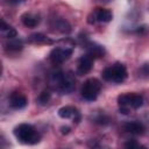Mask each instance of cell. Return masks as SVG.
<instances>
[{
  "instance_id": "obj_1",
  "label": "cell",
  "mask_w": 149,
  "mask_h": 149,
  "mask_svg": "<svg viewBox=\"0 0 149 149\" xmlns=\"http://www.w3.org/2000/svg\"><path fill=\"white\" fill-rule=\"evenodd\" d=\"M49 85L52 90L62 94H68L74 90V76L71 72H64L59 70L54 71L49 76Z\"/></svg>"
},
{
  "instance_id": "obj_2",
  "label": "cell",
  "mask_w": 149,
  "mask_h": 149,
  "mask_svg": "<svg viewBox=\"0 0 149 149\" xmlns=\"http://www.w3.org/2000/svg\"><path fill=\"white\" fill-rule=\"evenodd\" d=\"M14 135L16 136L17 141L24 144H36L41 140V134L37 129L29 125V123H21L15 127Z\"/></svg>"
},
{
  "instance_id": "obj_3",
  "label": "cell",
  "mask_w": 149,
  "mask_h": 149,
  "mask_svg": "<svg viewBox=\"0 0 149 149\" xmlns=\"http://www.w3.org/2000/svg\"><path fill=\"white\" fill-rule=\"evenodd\" d=\"M118 104L122 114H129L130 111L137 109L143 105V97L137 93H125L118 97Z\"/></svg>"
},
{
  "instance_id": "obj_4",
  "label": "cell",
  "mask_w": 149,
  "mask_h": 149,
  "mask_svg": "<svg viewBox=\"0 0 149 149\" xmlns=\"http://www.w3.org/2000/svg\"><path fill=\"white\" fill-rule=\"evenodd\" d=\"M102 78L107 81L111 83H115V84H120L122 83L128 73H127V69L122 63H114L109 66H107L104 71H102Z\"/></svg>"
},
{
  "instance_id": "obj_5",
  "label": "cell",
  "mask_w": 149,
  "mask_h": 149,
  "mask_svg": "<svg viewBox=\"0 0 149 149\" xmlns=\"http://www.w3.org/2000/svg\"><path fill=\"white\" fill-rule=\"evenodd\" d=\"M101 90V83L97 78H88L84 81L80 93L81 97L87 101H93L97 99Z\"/></svg>"
},
{
  "instance_id": "obj_6",
  "label": "cell",
  "mask_w": 149,
  "mask_h": 149,
  "mask_svg": "<svg viewBox=\"0 0 149 149\" xmlns=\"http://www.w3.org/2000/svg\"><path fill=\"white\" fill-rule=\"evenodd\" d=\"M73 52V48L72 45H58L56 48H54L49 55V58L51 61L52 64L58 65V64H63L64 62H66Z\"/></svg>"
},
{
  "instance_id": "obj_7",
  "label": "cell",
  "mask_w": 149,
  "mask_h": 149,
  "mask_svg": "<svg viewBox=\"0 0 149 149\" xmlns=\"http://www.w3.org/2000/svg\"><path fill=\"white\" fill-rule=\"evenodd\" d=\"M8 101H9L10 107L12 108H15V109H21V108L26 107L27 104H28L27 97L23 93L19 92V91L12 92L9 94V97H8Z\"/></svg>"
},
{
  "instance_id": "obj_8",
  "label": "cell",
  "mask_w": 149,
  "mask_h": 149,
  "mask_svg": "<svg viewBox=\"0 0 149 149\" xmlns=\"http://www.w3.org/2000/svg\"><path fill=\"white\" fill-rule=\"evenodd\" d=\"M85 49H86V55L88 57H91L92 59L104 57V55H105V48L95 42H86Z\"/></svg>"
},
{
  "instance_id": "obj_9",
  "label": "cell",
  "mask_w": 149,
  "mask_h": 149,
  "mask_svg": "<svg viewBox=\"0 0 149 149\" xmlns=\"http://www.w3.org/2000/svg\"><path fill=\"white\" fill-rule=\"evenodd\" d=\"M92 66H93V59L87 55H83L77 62V73L79 76L86 74L91 71Z\"/></svg>"
},
{
  "instance_id": "obj_10",
  "label": "cell",
  "mask_w": 149,
  "mask_h": 149,
  "mask_svg": "<svg viewBox=\"0 0 149 149\" xmlns=\"http://www.w3.org/2000/svg\"><path fill=\"white\" fill-rule=\"evenodd\" d=\"M58 115L63 119H72L76 122H78L79 119H80V114H79L78 109L72 107V106H64V107L59 108L58 109Z\"/></svg>"
},
{
  "instance_id": "obj_11",
  "label": "cell",
  "mask_w": 149,
  "mask_h": 149,
  "mask_svg": "<svg viewBox=\"0 0 149 149\" xmlns=\"http://www.w3.org/2000/svg\"><path fill=\"white\" fill-rule=\"evenodd\" d=\"M21 21H22V23H23L26 27H28V28H34V27H36V26L40 23L41 16H40V14L34 13V12H26L24 14H22Z\"/></svg>"
},
{
  "instance_id": "obj_12",
  "label": "cell",
  "mask_w": 149,
  "mask_h": 149,
  "mask_svg": "<svg viewBox=\"0 0 149 149\" xmlns=\"http://www.w3.org/2000/svg\"><path fill=\"white\" fill-rule=\"evenodd\" d=\"M123 129L127 133L134 134V135H142L146 132V127L140 121H128L123 125Z\"/></svg>"
},
{
  "instance_id": "obj_13",
  "label": "cell",
  "mask_w": 149,
  "mask_h": 149,
  "mask_svg": "<svg viewBox=\"0 0 149 149\" xmlns=\"http://www.w3.org/2000/svg\"><path fill=\"white\" fill-rule=\"evenodd\" d=\"M50 27L52 28L54 31H58V33H63V34H66L71 30V27H70L69 22L64 19H61V17L52 19L51 23H50Z\"/></svg>"
},
{
  "instance_id": "obj_14",
  "label": "cell",
  "mask_w": 149,
  "mask_h": 149,
  "mask_svg": "<svg viewBox=\"0 0 149 149\" xmlns=\"http://www.w3.org/2000/svg\"><path fill=\"white\" fill-rule=\"evenodd\" d=\"M93 15H94V19L99 22H109L113 17L112 12L106 8H95Z\"/></svg>"
},
{
  "instance_id": "obj_15",
  "label": "cell",
  "mask_w": 149,
  "mask_h": 149,
  "mask_svg": "<svg viewBox=\"0 0 149 149\" xmlns=\"http://www.w3.org/2000/svg\"><path fill=\"white\" fill-rule=\"evenodd\" d=\"M0 31H1V35L8 40H13V38H16L17 37V31L9 24H7L3 20H1V24H0Z\"/></svg>"
},
{
  "instance_id": "obj_16",
  "label": "cell",
  "mask_w": 149,
  "mask_h": 149,
  "mask_svg": "<svg viewBox=\"0 0 149 149\" xmlns=\"http://www.w3.org/2000/svg\"><path fill=\"white\" fill-rule=\"evenodd\" d=\"M28 41L30 43H34V44H51L54 41L50 40L48 36H45L44 34H41V33H36V34H31L29 37H28Z\"/></svg>"
},
{
  "instance_id": "obj_17",
  "label": "cell",
  "mask_w": 149,
  "mask_h": 149,
  "mask_svg": "<svg viewBox=\"0 0 149 149\" xmlns=\"http://www.w3.org/2000/svg\"><path fill=\"white\" fill-rule=\"evenodd\" d=\"M6 47H7V49H9V50L17 51V50L22 49V41L19 40L17 37H16V38H13V40H8V42L6 43Z\"/></svg>"
},
{
  "instance_id": "obj_18",
  "label": "cell",
  "mask_w": 149,
  "mask_h": 149,
  "mask_svg": "<svg viewBox=\"0 0 149 149\" xmlns=\"http://www.w3.org/2000/svg\"><path fill=\"white\" fill-rule=\"evenodd\" d=\"M125 149H147L143 144H140L135 140H128L125 144Z\"/></svg>"
},
{
  "instance_id": "obj_19",
  "label": "cell",
  "mask_w": 149,
  "mask_h": 149,
  "mask_svg": "<svg viewBox=\"0 0 149 149\" xmlns=\"http://www.w3.org/2000/svg\"><path fill=\"white\" fill-rule=\"evenodd\" d=\"M50 97H51V95H50V93H49L48 91H43V92L40 93L37 100H38V102H40L41 105H45V104L50 100Z\"/></svg>"
},
{
  "instance_id": "obj_20",
  "label": "cell",
  "mask_w": 149,
  "mask_h": 149,
  "mask_svg": "<svg viewBox=\"0 0 149 149\" xmlns=\"http://www.w3.org/2000/svg\"><path fill=\"white\" fill-rule=\"evenodd\" d=\"M139 73H140L141 76H143V77L149 76V64H148V63H147V64H143V65L139 69Z\"/></svg>"
},
{
  "instance_id": "obj_21",
  "label": "cell",
  "mask_w": 149,
  "mask_h": 149,
  "mask_svg": "<svg viewBox=\"0 0 149 149\" xmlns=\"http://www.w3.org/2000/svg\"><path fill=\"white\" fill-rule=\"evenodd\" d=\"M97 149H111V148H108V147H106V146H100V147H98Z\"/></svg>"
}]
</instances>
